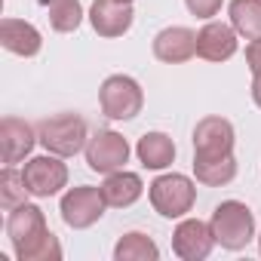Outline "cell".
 Listing matches in <instances>:
<instances>
[{
  "label": "cell",
  "mask_w": 261,
  "mask_h": 261,
  "mask_svg": "<svg viewBox=\"0 0 261 261\" xmlns=\"http://www.w3.org/2000/svg\"><path fill=\"white\" fill-rule=\"evenodd\" d=\"M7 237L19 261H59L62 258V243L56 233H49L43 209L34 203H22L10 212Z\"/></svg>",
  "instance_id": "6da1fadb"
},
{
  "label": "cell",
  "mask_w": 261,
  "mask_h": 261,
  "mask_svg": "<svg viewBox=\"0 0 261 261\" xmlns=\"http://www.w3.org/2000/svg\"><path fill=\"white\" fill-rule=\"evenodd\" d=\"M209 227H212V237H215V243L221 249L240 252L255 237V215H252V209L246 203L224 200V203L215 206V212L209 218Z\"/></svg>",
  "instance_id": "7a4b0ae2"
},
{
  "label": "cell",
  "mask_w": 261,
  "mask_h": 261,
  "mask_svg": "<svg viewBox=\"0 0 261 261\" xmlns=\"http://www.w3.org/2000/svg\"><path fill=\"white\" fill-rule=\"evenodd\" d=\"M37 139L40 145L56 154V157H74L80 151H86V120L80 114H56V117H46L40 126H37Z\"/></svg>",
  "instance_id": "3957f363"
},
{
  "label": "cell",
  "mask_w": 261,
  "mask_h": 261,
  "mask_svg": "<svg viewBox=\"0 0 261 261\" xmlns=\"http://www.w3.org/2000/svg\"><path fill=\"white\" fill-rule=\"evenodd\" d=\"M148 197H151L154 212H160L163 218H181L194 209L197 185L181 172H169L148 185Z\"/></svg>",
  "instance_id": "277c9868"
},
{
  "label": "cell",
  "mask_w": 261,
  "mask_h": 261,
  "mask_svg": "<svg viewBox=\"0 0 261 261\" xmlns=\"http://www.w3.org/2000/svg\"><path fill=\"white\" fill-rule=\"evenodd\" d=\"M98 101H101V111L108 120H133L142 114V105H145V92L142 86L126 77V74H114L101 83L98 89Z\"/></svg>",
  "instance_id": "5b68a950"
},
{
  "label": "cell",
  "mask_w": 261,
  "mask_h": 261,
  "mask_svg": "<svg viewBox=\"0 0 261 261\" xmlns=\"http://www.w3.org/2000/svg\"><path fill=\"white\" fill-rule=\"evenodd\" d=\"M108 203H105V194L101 188H92V185H80V188H71L65 197H62V221L74 230H86L92 227L101 215H105Z\"/></svg>",
  "instance_id": "8992f818"
},
{
  "label": "cell",
  "mask_w": 261,
  "mask_h": 261,
  "mask_svg": "<svg viewBox=\"0 0 261 261\" xmlns=\"http://www.w3.org/2000/svg\"><path fill=\"white\" fill-rule=\"evenodd\" d=\"M126 160H129V142L120 133H114V129H98L86 142V163L92 172L111 175V172L123 169Z\"/></svg>",
  "instance_id": "52a82bcc"
},
{
  "label": "cell",
  "mask_w": 261,
  "mask_h": 261,
  "mask_svg": "<svg viewBox=\"0 0 261 261\" xmlns=\"http://www.w3.org/2000/svg\"><path fill=\"white\" fill-rule=\"evenodd\" d=\"M25 185L31 191V197H53L68 185V166L62 163V157L56 154H43V157H31L22 169Z\"/></svg>",
  "instance_id": "ba28073f"
},
{
  "label": "cell",
  "mask_w": 261,
  "mask_h": 261,
  "mask_svg": "<svg viewBox=\"0 0 261 261\" xmlns=\"http://www.w3.org/2000/svg\"><path fill=\"white\" fill-rule=\"evenodd\" d=\"M233 126L224 117H203L194 126V157H224L233 154Z\"/></svg>",
  "instance_id": "9c48e42d"
},
{
  "label": "cell",
  "mask_w": 261,
  "mask_h": 261,
  "mask_svg": "<svg viewBox=\"0 0 261 261\" xmlns=\"http://www.w3.org/2000/svg\"><path fill=\"white\" fill-rule=\"evenodd\" d=\"M212 246H215L212 227L200 218H185L172 233V252L181 261H203V258H209Z\"/></svg>",
  "instance_id": "30bf717a"
},
{
  "label": "cell",
  "mask_w": 261,
  "mask_h": 261,
  "mask_svg": "<svg viewBox=\"0 0 261 261\" xmlns=\"http://www.w3.org/2000/svg\"><path fill=\"white\" fill-rule=\"evenodd\" d=\"M133 4H123V0H95L89 7V22L98 37H123L133 28Z\"/></svg>",
  "instance_id": "8fae6325"
},
{
  "label": "cell",
  "mask_w": 261,
  "mask_h": 261,
  "mask_svg": "<svg viewBox=\"0 0 261 261\" xmlns=\"http://www.w3.org/2000/svg\"><path fill=\"white\" fill-rule=\"evenodd\" d=\"M37 133H34V126L19 120V117H4V123H0V151H4V163L7 166H16L22 163L34 145H37Z\"/></svg>",
  "instance_id": "7c38bea8"
},
{
  "label": "cell",
  "mask_w": 261,
  "mask_h": 261,
  "mask_svg": "<svg viewBox=\"0 0 261 261\" xmlns=\"http://www.w3.org/2000/svg\"><path fill=\"white\" fill-rule=\"evenodd\" d=\"M237 53V31L224 22H206L197 31V56L206 62H227Z\"/></svg>",
  "instance_id": "4fadbf2b"
},
{
  "label": "cell",
  "mask_w": 261,
  "mask_h": 261,
  "mask_svg": "<svg viewBox=\"0 0 261 261\" xmlns=\"http://www.w3.org/2000/svg\"><path fill=\"white\" fill-rule=\"evenodd\" d=\"M154 56L166 65H181V62L197 56V34L191 28H181V25L163 28L154 37Z\"/></svg>",
  "instance_id": "5bb4252c"
},
{
  "label": "cell",
  "mask_w": 261,
  "mask_h": 261,
  "mask_svg": "<svg viewBox=\"0 0 261 261\" xmlns=\"http://www.w3.org/2000/svg\"><path fill=\"white\" fill-rule=\"evenodd\" d=\"M0 43H4V49L13 53V56L31 59V56L40 53L43 37H40V31H37L31 22H22V19H4V22H0Z\"/></svg>",
  "instance_id": "9a60e30c"
},
{
  "label": "cell",
  "mask_w": 261,
  "mask_h": 261,
  "mask_svg": "<svg viewBox=\"0 0 261 261\" xmlns=\"http://www.w3.org/2000/svg\"><path fill=\"white\" fill-rule=\"evenodd\" d=\"M145 185L136 172H126V169H117L105 178L101 185V194H105V203L114 206V209H123V206H133L139 197H142Z\"/></svg>",
  "instance_id": "2e32d148"
},
{
  "label": "cell",
  "mask_w": 261,
  "mask_h": 261,
  "mask_svg": "<svg viewBox=\"0 0 261 261\" xmlns=\"http://www.w3.org/2000/svg\"><path fill=\"white\" fill-rule=\"evenodd\" d=\"M136 154L145 169H166L175 160V142L166 133H145L136 145Z\"/></svg>",
  "instance_id": "e0dca14e"
},
{
  "label": "cell",
  "mask_w": 261,
  "mask_h": 261,
  "mask_svg": "<svg viewBox=\"0 0 261 261\" xmlns=\"http://www.w3.org/2000/svg\"><path fill=\"white\" fill-rule=\"evenodd\" d=\"M194 175L206 188H221V185L233 181L237 160H233V154H224V157H194Z\"/></svg>",
  "instance_id": "ac0fdd59"
},
{
  "label": "cell",
  "mask_w": 261,
  "mask_h": 261,
  "mask_svg": "<svg viewBox=\"0 0 261 261\" xmlns=\"http://www.w3.org/2000/svg\"><path fill=\"white\" fill-rule=\"evenodd\" d=\"M157 258H160L157 243L142 230L123 233L114 246V261H157Z\"/></svg>",
  "instance_id": "d6986e66"
},
{
  "label": "cell",
  "mask_w": 261,
  "mask_h": 261,
  "mask_svg": "<svg viewBox=\"0 0 261 261\" xmlns=\"http://www.w3.org/2000/svg\"><path fill=\"white\" fill-rule=\"evenodd\" d=\"M230 25L240 37H261V0H230Z\"/></svg>",
  "instance_id": "ffe728a7"
},
{
  "label": "cell",
  "mask_w": 261,
  "mask_h": 261,
  "mask_svg": "<svg viewBox=\"0 0 261 261\" xmlns=\"http://www.w3.org/2000/svg\"><path fill=\"white\" fill-rule=\"evenodd\" d=\"M43 7L49 13V25L53 31L59 34H71L80 28L83 22V7H80V0H43Z\"/></svg>",
  "instance_id": "44dd1931"
},
{
  "label": "cell",
  "mask_w": 261,
  "mask_h": 261,
  "mask_svg": "<svg viewBox=\"0 0 261 261\" xmlns=\"http://www.w3.org/2000/svg\"><path fill=\"white\" fill-rule=\"evenodd\" d=\"M28 185H25V175L16 169V166H7L4 172H0V206H4L7 212H13L16 206L28 203Z\"/></svg>",
  "instance_id": "7402d4cb"
},
{
  "label": "cell",
  "mask_w": 261,
  "mask_h": 261,
  "mask_svg": "<svg viewBox=\"0 0 261 261\" xmlns=\"http://www.w3.org/2000/svg\"><path fill=\"white\" fill-rule=\"evenodd\" d=\"M185 4H188L191 16H197V19H212L221 10V0H185Z\"/></svg>",
  "instance_id": "603a6c76"
},
{
  "label": "cell",
  "mask_w": 261,
  "mask_h": 261,
  "mask_svg": "<svg viewBox=\"0 0 261 261\" xmlns=\"http://www.w3.org/2000/svg\"><path fill=\"white\" fill-rule=\"evenodd\" d=\"M246 65L252 74H261V37L246 46Z\"/></svg>",
  "instance_id": "cb8c5ba5"
},
{
  "label": "cell",
  "mask_w": 261,
  "mask_h": 261,
  "mask_svg": "<svg viewBox=\"0 0 261 261\" xmlns=\"http://www.w3.org/2000/svg\"><path fill=\"white\" fill-rule=\"evenodd\" d=\"M252 101L261 108V74H252Z\"/></svg>",
  "instance_id": "d4e9b609"
},
{
  "label": "cell",
  "mask_w": 261,
  "mask_h": 261,
  "mask_svg": "<svg viewBox=\"0 0 261 261\" xmlns=\"http://www.w3.org/2000/svg\"><path fill=\"white\" fill-rule=\"evenodd\" d=\"M258 249H261V237H258Z\"/></svg>",
  "instance_id": "484cf974"
},
{
  "label": "cell",
  "mask_w": 261,
  "mask_h": 261,
  "mask_svg": "<svg viewBox=\"0 0 261 261\" xmlns=\"http://www.w3.org/2000/svg\"><path fill=\"white\" fill-rule=\"evenodd\" d=\"M123 4H133V0H123Z\"/></svg>",
  "instance_id": "4316f807"
}]
</instances>
